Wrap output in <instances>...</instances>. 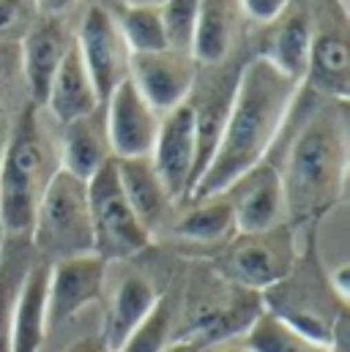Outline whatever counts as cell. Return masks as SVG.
Returning a JSON list of instances; mask_svg holds the SVG:
<instances>
[{
  "label": "cell",
  "mask_w": 350,
  "mask_h": 352,
  "mask_svg": "<svg viewBox=\"0 0 350 352\" xmlns=\"http://www.w3.org/2000/svg\"><path fill=\"white\" fill-rule=\"evenodd\" d=\"M63 352H112L107 347V342L101 339V333L96 336H85V339H77L74 344H69Z\"/></svg>",
  "instance_id": "obj_33"
},
{
  "label": "cell",
  "mask_w": 350,
  "mask_h": 352,
  "mask_svg": "<svg viewBox=\"0 0 350 352\" xmlns=\"http://www.w3.org/2000/svg\"><path fill=\"white\" fill-rule=\"evenodd\" d=\"M47 281H50V263L36 260L19 292V303L14 311L11 325V352H41L50 320H47Z\"/></svg>",
  "instance_id": "obj_22"
},
{
  "label": "cell",
  "mask_w": 350,
  "mask_h": 352,
  "mask_svg": "<svg viewBox=\"0 0 350 352\" xmlns=\"http://www.w3.org/2000/svg\"><path fill=\"white\" fill-rule=\"evenodd\" d=\"M72 41L74 33H69L66 25L55 16H41L39 22H30V28L22 33V77L33 107H44L47 90Z\"/></svg>",
  "instance_id": "obj_14"
},
{
  "label": "cell",
  "mask_w": 350,
  "mask_h": 352,
  "mask_svg": "<svg viewBox=\"0 0 350 352\" xmlns=\"http://www.w3.org/2000/svg\"><path fill=\"white\" fill-rule=\"evenodd\" d=\"M337 8H340V11L345 14V16H348V11H350V0H337Z\"/></svg>",
  "instance_id": "obj_38"
},
{
  "label": "cell",
  "mask_w": 350,
  "mask_h": 352,
  "mask_svg": "<svg viewBox=\"0 0 350 352\" xmlns=\"http://www.w3.org/2000/svg\"><path fill=\"white\" fill-rule=\"evenodd\" d=\"M58 170L55 137L39 107L30 104L17 120H8L0 156V230L6 235H30L39 199Z\"/></svg>",
  "instance_id": "obj_3"
},
{
  "label": "cell",
  "mask_w": 350,
  "mask_h": 352,
  "mask_svg": "<svg viewBox=\"0 0 350 352\" xmlns=\"http://www.w3.org/2000/svg\"><path fill=\"white\" fill-rule=\"evenodd\" d=\"M6 134H8V120L0 118V156H3V145H6Z\"/></svg>",
  "instance_id": "obj_36"
},
{
  "label": "cell",
  "mask_w": 350,
  "mask_h": 352,
  "mask_svg": "<svg viewBox=\"0 0 350 352\" xmlns=\"http://www.w3.org/2000/svg\"><path fill=\"white\" fill-rule=\"evenodd\" d=\"M197 350H200V344H197L194 339L181 336V339H173V342H170L162 352H197Z\"/></svg>",
  "instance_id": "obj_35"
},
{
  "label": "cell",
  "mask_w": 350,
  "mask_h": 352,
  "mask_svg": "<svg viewBox=\"0 0 350 352\" xmlns=\"http://www.w3.org/2000/svg\"><path fill=\"white\" fill-rule=\"evenodd\" d=\"M244 342L252 352H331L329 344L298 333L265 309L258 311V317L244 331Z\"/></svg>",
  "instance_id": "obj_26"
},
{
  "label": "cell",
  "mask_w": 350,
  "mask_h": 352,
  "mask_svg": "<svg viewBox=\"0 0 350 352\" xmlns=\"http://www.w3.org/2000/svg\"><path fill=\"white\" fill-rule=\"evenodd\" d=\"M175 339L173 306L165 295H159L151 314L115 347L112 352H162Z\"/></svg>",
  "instance_id": "obj_27"
},
{
  "label": "cell",
  "mask_w": 350,
  "mask_h": 352,
  "mask_svg": "<svg viewBox=\"0 0 350 352\" xmlns=\"http://www.w3.org/2000/svg\"><path fill=\"white\" fill-rule=\"evenodd\" d=\"M298 254L296 230L285 221L262 232H236L219 249V267L241 289L260 295L293 270Z\"/></svg>",
  "instance_id": "obj_7"
},
{
  "label": "cell",
  "mask_w": 350,
  "mask_h": 352,
  "mask_svg": "<svg viewBox=\"0 0 350 352\" xmlns=\"http://www.w3.org/2000/svg\"><path fill=\"white\" fill-rule=\"evenodd\" d=\"M156 300H159V292L154 281H148L140 273L123 276L110 292L104 322H101V339L107 342V347L115 350L151 314Z\"/></svg>",
  "instance_id": "obj_21"
},
{
  "label": "cell",
  "mask_w": 350,
  "mask_h": 352,
  "mask_svg": "<svg viewBox=\"0 0 350 352\" xmlns=\"http://www.w3.org/2000/svg\"><path fill=\"white\" fill-rule=\"evenodd\" d=\"M170 224H173V235L178 241L203 246V249H222L236 235L233 208L225 194L186 199L183 210Z\"/></svg>",
  "instance_id": "obj_20"
},
{
  "label": "cell",
  "mask_w": 350,
  "mask_h": 352,
  "mask_svg": "<svg viewBox=\"0 0 350 352\" xmlns=\"http://www.w3.org/2000/svg\"><path fill=\"white\" fill-rule=\"evenodd\" d=\"M30 243L47 263L93 254L88 180H80L66 170H58L52 175L33 216Z\"/></svg>",
  "instance_id": "obj_4"
},
{
  "label": "cell",
  "mask_w": 350,
  "mask_h": 352,
  "mask_svg": "<svg viewBox=\"0 0 350 352\" xmlns=\"http://www.w3.org/2000/svg\"><path fill=\"white\" fill-rule=\"evenodd\" d=\"M222 194L233 208L236 232H262L287 221L282 177L268 159L236 177Z\"/></svg>",
  "instance_id": "obj_11"
},
{
  "label": "cell",
  "mask_w": 350,
  "mask_h": 352,
  "mask_svg": "<svg viewBox=\"0 0 350 352\" xmlns=\"http://www.w3.org/2000/svg\"><path fill=\"white\" fill-rule=\"evenodd\" d=\"M129 80L159 115H165L189 101L192 88L197 82V63L189 52L170 47L159 52H143L132 55Z\"/></svg>",
  "instance_id": "obj_12"
},
{
  "label": "cell",
  "mask_w": 350,
  "mask_h": 352,
  "mask_svg": "<svg viewBox=\"0 0 350 352\" xmlns=\"http://www.w3.org/2000/svg\"><path fill=\"white\" fill-rule=\"evenodd\" d=\"M115 25L129 47L132 55H143V52H159L167 50V33H165V22H162V11L159 6H129V3H118V8H112Z\"/></svg>",
  "instance_id": "obj_25"
},
{
  "label": "cell",
  "mask_w": 350,
  "mask_h": 352,
  "mask_svg": "<svg viewBox=\"0 0 350 352\" xmlns=\"http://www.w3.org/2000/svg\"><path fill=\"white\" fill-rule=\"evenodd\" d=\"M74 47L85 63L101 101L123 80H129L132 52L115 25L112 8H107L104 3H93L85 8V14L74 30Z\"/></svg>",
  "instance_id": "obj_9"
},
{
  "label": "cell",
  "mask_w": 350,
  "mask_h": 352,
  "mask_svg": "<svg viewBox=\"0 0 350 352\" xmlns=\"http://www.w3.org/2000/svg\"><path fill=\"white\" fill-rule=\"evenodd\" d=\"M39 260L30 235H6L0 246V352H11V325L22 284Z\"/></svg>",
  "instance_id": "obj_24"
},
{
  "label": "cell",
  "mask_w": 350,
  "mask_h": 352,
  "mask_svg": "<svg viewBox=\"0 0 350 352\" xmlns=\"http://www.w3.org/2000/svg\"><path fill=\"white\" fill-rule=\"evenodd\" d=\"M101 104L112 159H148L159 134L162 115L140 96L132 80H123Z\"/></svg>",
  "instance_id": "obj_10"
},
{
  "label": "cell",
  "mask_w": 350,
  "mask_h": 352,
  "mask_svg": "<svg viewBox=\"0 0 350 352\" xmlns=\"http://www.w3.org/2000/svg\"><path fill=\"white\" fill-rule=\"evenodd\" d=\"M115 170L132 210L151 235H156L165 224H170L175 199L165 188L162 177L156 175L151 159H115Z\"/></svg>",
  "instance_id": "obj_18"
},
{
  "label": "cell",
  "mask_w": 350,
  "mask_h": 352,
  "mask_svg": "<svg viewBox=\"0 0 350 352\" xmlns=\"http://www.w3.org/2000/svg\"><path fill=\"white\" fill-rule=\"evenodd\" d=\"M197 352H252L247 347L244 339H222V342H211V344H203Z\"/></svg>",
  "instance_id": "obj_34"
},
{
  "label": "cell",
  "mask_w": 350,
  "mask_h": 352,
  "mask_svg": "<svg viewBox=\"0 0 350 352\" xmlns=\"http://www.w3.org/2000/svg\"><path fill=\"white\" fill-rule=\"evenodd\" d=\"M0 98H3V93H0ZM0 118H3V112H0Z\"/></svg>",
  "instance_id": "obj_40"
},
{
  "label": "cell",
  "mask_w": 350,
  "mask_h": 352,
  "mask_svg": "<svg viewBox=\"0 0 350 352\" xmlns=\"http://www.w3.org/2000/svg\"><path fill=\"white\" fill-rule=\"evenodd\" d=\"M159 11H162V22H165L170 50L189 52L192 38H194V28H197L200 0H165L159 6Z\"/></svg>",
  "instance_id": "obj_28"
},
{
  "label": "cell",
  "mask_w": 350,
  "mask_h": 352,
  "mask_svg": "<svg viewBox=\"0 0 350 352\" xmlns=\"http://www.w3.org/2000/svg\"><path fill=\"white\" fill-rule=\"evenodd\" d=\"M55 145H58L61 170L77 175L80 180H90L107 162H112L107 120H104V104L85 118L63 123Z\"/></svg>",
  "instance_id": "obj_17"
},
{
  "label": "cell",
  "mask_w": 350,
  "mask_h": 352,
  "mask_svg": "<svg viewBox=\"0 0 350 352\" xmlns=\"http://www.w3.org/2000/svg\"><path fill=\"white\" fill-rule=\"evenodd\" d=\"M151 164L170 191L175 205L186 202L200 177V151H197V120L189 101L162 115L159 134L151 151Z\"/></svg>",
  "instance_id": "obj_8"
},
{
  "label": "cell",
  "mask_w": 350,
  "mask_h": 352,
  "mask_svg": "<svg viewBox=\"0 0 350 352\" xmlns=\"http://www.w3.org/2000/svg\"><path fill=\"white\" fill-rule=\"evenodd\" d=\"M83 0H36V8L41 16H55L61 19L66 11H72L74 6H80Z\"/></svg>",
  "instance_id": "obj_32"
},
{
  "label": "cell",
  "mask_w": 350,
  "mask_h": 352,
  "mask_svg": "<svg viewBox=\"0 0 350 352\" xmlns=\"http://www.w3.org/2000/svg\"><path fill=\"white\" fill-rule=\"evenodd\" d=\"M241 19V6L238 0H200V14H197V28L192 38V60L197 66H219L236 41Z\"/></svg>",
  "instance_id": "obj_23"
},
{
  "label": "cell",
  "mask_w": 350,
  "mask_h": 352,
  "mask_svg": "<svg viewBox=\"0 0 350 352\" xmlns=\"http://www.w3.org/2000/svg\"><path fill=\"white\" fill-rule=\"evenodd\" d=\"M260 303L265 311H271L298 333L323 344H329L340 314L348 311V303L334 295L329 270L320 267L312 249L309 254H298L293 270L279 284L260 292Z\"/></svg>",
  "instance_id": "obj_5"
},
{
  "label": "cell",
  "mask_w": 350,
  "mask_h": 352,
  "mask_svg": "<svg viewBox=\"0 0 350 352\" xmlns=\"http://www.w3.org/2000/svg\"><path fill=\"white\" fill-rule=\"evenodd\" d=\"M121 3H129V6H162L165 0H121Z\"/></svg>",
  "instance_id": "obj_37"
},
{
  "label": "cell",
  "mask_w": 350,
  "mask_h": 352,
  "mask_svg": "<svg viewBox=\"0 0 350 352\" xmlns=\"http://www.w3.org/2000/svg\"><path fill=\"white\" fill-rule=\"evenodd\" d=\"M274 30L268 36V44L260 52L268 63H274L282 74L293 77L296 82H304L307 63H309V47L315 36L318 16L309 6H298L290 0V6L271 22Z\"/></svg>",
  "instance_id": "obj_16"
},
{
  "label": "cell",
  "mask_w": 350,
  "mask_h": 352,
  "mask_svg": "<svg viewBox=\"0 0 350 352\" xmlns=\"http://www.w3.org/2000/svg\"><path fill=\"white\" fill-rule=\"evenodd\" d=\"M0 246H3V230H0Z\"/></svg>",
  "instance_id": "obj_39"
},
{
  "label": "cell",
  "mask_w": 350,
  "mask_h": 352,
  "mask_svg": "<svg viewBox=\"0 0 350 352\" xmlns=\"http://www.w3.org/2000/svg\"><path fill=\"white\" fill-rule=\"evenodd\" d=\"M329 284L334 289V295L342 300V303H350V265L342 263L337 267L329 270Z\"/></svg>",
  "instance_id": "obj_31"
},
{
  "label": "cell",
  "mask_w": 350,
  "mask_h": 352,
  "mask_svg": "<svg viewBox=\"0 0 350 352\" xmlns=\"http://www.w3.org/2000/svg\"><path fill=\"white\" fill-rule=\"evenodd\" d=\"M107 281V263L99 254H83L50 263L47 281V320L50 331L74 320L88 306L101 300Z\"/></svg>",
  "instance_id": "obj_13"
},
{
  "label": "cell",
  "mask_w": 350,
  "mask_h": 352,
  "mask_svg": "<svg viewBox=\"0 0 350 352\" xmlns=\"http://www.w3.org/2000/svg\"><path fill=\"white\" fill-rule=\"evenodd\" d=\"M307 90L326 101H348L350 96V41L345 33V19L337 25H315L309 63L304 82Z\"/></svg>",
  "instance_id": "obj_15"
},
{
  "label": "cell",
  "mask_w": 350,
  "mask_h": 352,
  "mask_svg": "<svg viewBox=\"0 0 350 352\" xmlns=\"http://www.w3.org/2000/svg\"><path fill=\"white\" fill-rule=\"evenodd\" d=\"M238 6H241V14H247L249 19L271 25L290 6V0H238Z\"/></svg>",
  "instance_id": "obj_30"
},
{
  "label": "cell",
  "mask_w": 350,
  "mask_h": 352,
  "mask_svg": "<svg viewBox=\"0 0 350 352\" xmlns=\"http://www.w3.org/2000/svg\"><path fill=\"white\" fill-rule=\"evenodd\" d=\"M301 82L255 55L238 72L219 142L189 199L222 194L238 175L271 156Z\"/></svg>",
  "instance_id": "obj_2"
},
{
  "label": "cell",
  "mask_w": 350,
  "mask_h": 352,
  "mask_svg": "<svg viewBox=\"0 0 350 352\" xmlns=\"http://www.w3.org/2000/svg\"><path fill=\"white\" fill-rule=\"evenodd\" d=\"M309 93V107L301 115L296 101L290 107L293 129L285 140L282 159H268L276 164L282 188L287 224L293 230L318 227L342 199L348 188L350 173V137H348V101H326Z\"/></svg>",
  "instance_id": "obj_1"
},
{
  "label": "cell",
  "mask_w": 350,
  "mask_h": 352,
  "mask_svg": "<svg viewBox=\"0 0 350 352\" xmlns=\"http://www.w3.org/2000/svg\"><path fill=\"white\" fill-rule=\"evenodd\" d=\"M44 107H47V115L58 126L72 123L77 118H85L93 109L101 107V98L96 93V85H93L90 74H88L85 63H83L74 41H72L61 69L52 77V85L47 90Z\"/></svg>",
  "instance_id": "obj_19"
},
{
  "label": "cell",
  "mask_w": 350,
  "mask_h": 352,
  "mask_svg": "<svg viewBox=\"0 0 350 352\" xmlns=\"http://www.w3.org/2000/svg\"><path fill=\"white\" fill-rule=\"evenodd\" d=\"M30 28V11L25 0H0V38L22 36Z\"/></svg>",
  "instance_id": "obj_29"
},
{
  "label": "cell",
  "mask_w": 350,
  "mask_h": 352,
  "mask_svg": "<svg viewBox=\"0 0 350 352\" xmlns=\"http://www.w3.org/2000/svg\"><path fill=\"white\" fill-rule=\"evenodd\" d=\"M88 205L93 221V254L107 265L132 260L154 243V235L143 227L121 188L115 159L88 180Z\"/></svg>",
  "instance_id": "obj_6"
}]
</instances>
